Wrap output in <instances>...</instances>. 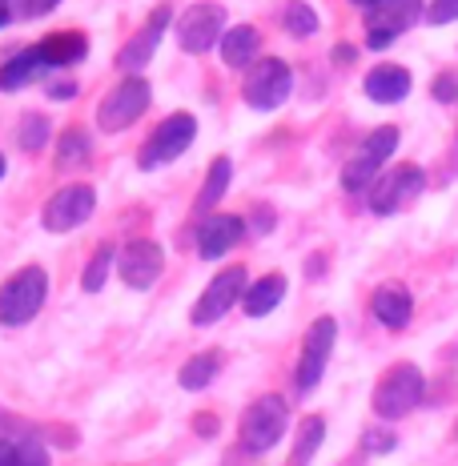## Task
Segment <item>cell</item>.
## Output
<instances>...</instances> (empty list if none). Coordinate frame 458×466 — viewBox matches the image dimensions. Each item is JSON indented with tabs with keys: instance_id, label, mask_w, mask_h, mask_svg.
I'll list each match as a JSON object with an SVG mask.
<instances>
[{
	"instance_id": "10",
	"label": "cell",
	"mask_w": 458,
	"mask_h": 466,
	"mask_svg": "<svg viewBox=\"0 0 458 466\" xmlns=\"http://www.w3.org/2000/svg\"><path fill=\"white\" fill-rule=\"evenodd\" d=\"M334 342H338L334 318H318V322L306 329V342H301V358L294 370L298 394H310L321 382V374H326V366H330V354H334Z\"/></svg>"
},
{
	"instance_id": "1",
	"label": "cell",
	"mask_w": 458,
	"mask_h": 466,
	"mask_svg": "<svg viewBox=\"0 0 458 466\" xmlns=\"http://www.w3.org/2000/svg\"><path fill=\"white\" fill-rule=\"evenodd\" d=\"M290 431V406L281 394H261L241 410V422H238V439H241V451L249 454H266L286 439Z\"/></svg>"
},
{
	"instance_id": "3",
	"label": "cell",
	"mask_w": 458,
	"mask_h": 466,
	"mask_svg": "<svg viewBox=\"0 0 458 466\" xmlns=\"http://www.w3.org/2000/svg\"><path fill=\"white\" fill-rule=\"evenodd\" d=\"M422 394H426L422 370H418L414 362H398V366H390V370L378 378L370 406H374L378 419H390V422H394V419H406V414H411L414 406L422 402Z\"/></svg>"
},
{
	"instance_id": "8",
	"label": "cell",
	"mask_w": 458,
	"mask_h": 466,
	"mask_svg": "<svg viewBox=\"0 0 458 466\" xmlns=\"http://www.w3.org/2000/svg\"><path fill=\"white\" fill-rule=\"evenodd\" d=\"M422 189H426V173L418 169L414 161H402V165H394V169L378 173V181L370 186V209H374L378 218H390V213L411 206Z\"/></svg>"
},
{
	"instance_id": "28",
	"label": "cell",
	"mask_w": 458,
	"mask_h": 466,
	"mask_svg": "<svg viewBox=\"0 0 458 466\" xmlns=\"http://www.w3.org/2000/svg\"><path fill=\"white\" fill-rule=\"evenodd\" d=\"M48 137H53V121L45 113H25L21 125H16V141H21L25 153H41Z\"/></svg>"
},
{
	"instance_id": "5",
	"label": "cell",
	"mask_w": 458,
	"mask_h": 466,
	"mask_svg": "<svg viewBox=\"0 0 458 466\" xmlns=\"http://www.w3.org/2000/svg\"><path fill=\"white\" fill-rule=\"evenodd\" d=\"M149 101H153V89H149L145 76H121V81L105 93V101L97 105V129L101 133H125L129 125H137L145 116Z\"/></svg>"
},
{
	"instance_id": "21",
	"label": "cell",
	"mask_w": 458,
	"mask_h": 466,
	"mask_svg": "<svg viewBox=\"0 0 458 466\" xmlns=\"http://www.w3.org/2000/svg\"><path fill=\"white\" fill-rule=\"evenodd\" d=\"M36 48H41V56H45L48 69H73V65L85 61V53H89V41H85V33L69 28V33H48Z\"/></svg>"
},
{
	"instance_id": "9",
	"label": "cell",
	"mask_w": 458,
	"mask_h": 466,
	"mask_svg": "<svg viewBox=\"0 0 458 466\" xmlns=\"http://www.w3.org/2000/svg\"><path fill=\"white\" fill-rule=\"evenodd\" d=\"M246 289H249V274H246V266H226L218 278L206 286V294L198 298V306H193V326H213V322H221V318L229 314L233 306L246 298Z\"/></svg>"
},
{
	"instance_id": "17",
	"label": "cell",
	"mask_w": 458,
	"mask_h": 466,
	"mask_svg": "<svg viewBox=\"0 0 458 466\" xmlns=\"http://www.w3.org/2000/svg\"><path fill=\"white\" fill-rule=\"evenodd\" d=\"M411 89H414L411 69H402V65H374L362 81V93L374 105H398L411 96Z\"/></svg>"
},
{
	"instance_id": "22",
	"label": "cell",
	"mask_w": 458,
	"mask_h": 466,
	"mask_svg": "<svg viewBox=\"0 0 458 466\" xmlns=\"http://www.w3.org/2000/svg\"><path fill=\"white\" fill-rule=\"evenodd\" d=\"M286 278L281 274H266V278H258V281H249V289H246V298H241V309H246L249 318H266V314H274V309L281 306V298H286Z\"/></svg>"
},
{
	"instance_id": "4",
	"label": "cell",
	"mask_w": 458,
	"mask_h": 466,
	"mask_svg": "<svg viewBox=\"0 0 458 466\" xmlns=\"http://www.w3.org/2000/svg\"><path fill=\"white\" fill-rule=\"evenodd\" d=\"M294 93V69L281 56H261L249 65L246 81H241V101L258 113H274Z\"/></svg>"
},
{
	"instance_id": "18",
	"label": "cell",
	"mask_w": 458,
	"mask_h": 466,
	"mask_svg": "<svg viewBox=\"0 0 458 466\" xmlns=\"http://www.w3.org/2000/svg\"><path fill=\"white\" fill-rule=\"evenodd\" d=\"M45 73H53L45 65L41 48H21L16 56H8L5 65H0V93H16V89H28V85H36Z\"/></svg>"
},
{
	"instance_id": "12",
	"label": "cell",
	"mask_w": 458,
	"mask_h": 466,
	"mask_svg": "<svg viewBox=\"0 0 458 466\" xmlns=\"http://www.w3.org/2000/svg\"><path fill=\"white\" fill-rule=\"evenodd\" d=\"M221 33H226V8L209 5V0L206 5L185 8L181 21H178V45L185 48V53H193V56L209 53V48L221 41Z\"/></svg>"
},
{
	"instance_id": "36",
	"label": "cell",
	"mask_w": 458,
	"mask_h": 466,
	"mask_svg": "<svg viewBox=\"0 0 458 466\" xmlns=\"http://www.w3.org/2000/svg\"><path fill=\"white\" fill-rule=\"evenodd\" d=\"M48 96L53 101H69V96H76V81H53L48 85Z\"/></svg>"
},
{
	"instance_id": "6",
	"label": "cell",
	"mask_w": 458,
	"mask_h": 466,
	"mask_svg": "<svg viewBox=\"0 0 458 466\" xmlns=\"http://www.w3.org/2000/svg\"><path fill=\"white\" fill-rule=\"evenodd\" d=\"M193 141H198V116L193 113H169L137 149V165L145 173H153V169H161V165L178 161Z\"/></svg>"
},
{
	"instance_id": "40",
	"label": "cell",
	"mask_w": 458,
	"mask_h": 466,
	"mask_svg": "<svg viewBox=\"0 0 458 466\" xmlns=\"http://www.w3.org/2000/svg\"><path fill=\"white\" fill-rule=\"evenodd\" d=\"M350 5H358V8H374V5H382V0H350Z\"/></svg>"
},
{
	"instance_id": "13",
	"label": "cell",
	"mask_w": 458,
	"mask_h": 466,
	"mask_svg": "<svg viewBox=\"0 0 458 466\" xmlns=\"http://www.w3.org/2000/svg\"><path fill=\"white\" fill-rule=\"evenodd\" d=\"M161 269H165V254L158 241H149V238L129 241V246L117 254V274H121V281L129 289H149L153 281L161 278Z\"/></svg>"
},
{
	"instance_id": "19",
	"label": "cell",
	"mask_w": 458,
	"mask_h": 466,
	"mask_svg": "<svg viewBox=\"0 0 458 466\" xmlns=\"http://www.w3.org/2000/svg\"><path fill=\"white\" fill-rule=\"evenodd\" d=\"M0 466H53V459L36 431H13L0 434Z\"/></svg>"
},
{
	"instance_id": "33",
	"label": "cell",
	"mask_w": 458,
	"mask_h": 466,
	"mask_svg": "<svg viewBox=\"0 0 458 466\" xmlns=\"http://www.w3.org/2000/svg\"><path fill=\"white\" fill-rule=\"evenodd\" d=\"M398 446V439L390 431H366L362 434V451L366 454H386V451H394Z\"/></svg>"
},
{
	"instance_id": "34",
	"label": "cell",
	"mask_w": 458,
	"mask_h": 466,
	"mask_svg": "<svg viewBox=\"0 0 458 466\" xmlns=\"http://www.w3.org/2000/svg\"><path fill=\"white\" fill-rule=\"evenodd\" d=\"M426 21H431V25H451V21H458V0H434V5L426 8Z\"/></svg>"
},
{
	"instance_id": "41",
	"label": "cell",
	"mask_w": 458,
	"mask_h": 466,
	"mask_svg": "<svg viewBox=\"0 0 458 466\" xmlns=\"http://www.w3.org/2000/svg\"><path fill=\"white\" fill-rule=\"evenodd\" d=\"M5 169H8V161H5V153H0V177H5Z\"/></svg>"
},
{
	"instance_id": "32",
	"label": "cell",
	"mask_w": 458,
	"mask_h": 466,
	"mask_svg": "<svg viewBox=\"0 0 458 466\" xmlns=\"http://www.w3.org/2000/svg\"><path fill=\"white\" fill-rule=\"evenodd\" d=\"M431 96H434L438 105H454V101H458V73H454V69L438 73L434 85H431Z\"/></svg>"
},
{
	"instance_id": "29",
	"label": "cell",
	"mask_w": 458,
	"mask_h": 466,
	"mask_svg": "<svg viewBox=\"0 0 458 466\" xmlns=\"http://www.w3.org/2000/svg\"><path fill=\"white\" fill-rule=\"evenodd\" d=\"M109 266H117V246H113V241H101V246H97V254L89 258V266H85V274H81V289H85V294H97V289L105 286Z\"/></svg>"
},
{
	"instance_id": "15",
	"label": "cell",
	"mask_w": 458,
	"mask_h": 466,
	"mask_svg": "<svg viewBox=\"0 0 458 466\" xmlns=\"http://www.w3.org/2000/svg\"><path fill=\"white\" fill-rule=\"evenodd\" d=\"M241 238H246V218H238V213H213V218H206V226L198 229V254L206 261H221Z\"/></svg>"
},
{
	"instance_id": "25",
	"label": "cell",
	"mask_w": 458,
	"mask_h": 466,
	"mask_svg": "<svg viewBox=\"0 0 458 466\" xmlns=\"http://www.w3.org/2000/svg\"><path fill=\"white\" fill-rule=\"evenodd\" d=\"M93 157V137L85 129H65L56 141V169H76Z\"/></svg>"
},
{
	"instance_id": "2",
	"label": "cell",
	"mask_w": 458,
	"mask_h": 466,
	"mask_svg": "<svg viewBox=\"0 0 458 466\" xmlns=\"http://www.w3.org/2000/svg\"><path fill=\"white\" fill-rule=\"evenodd\" d=\"M48 298V274L41 266H25L16 269L13 278L0 281V326L5 329H16V326H28L36 314H41Z\"/></svg>"
},
{
	"instance_id": "38",
	"label": "cell",
	"mask_w": 458,
	"mask_h": 466,
	"mask_svg": "<svg viewBox=\"0 0 458 466\" xmlns=\"http://www.w3.org/2000/svg\"><path fill=\"white\" fill-rule=\"evenodd\" d=\"M330 56H334V65H354L358 48H350V45H338V48H334V53H330Z\"/></svg>"
},
{
	"instance_id": "20",
	"label": "cell",
	"mask_w": 458,
	"mask_h": 466,
	"mask_svg": "<svg viewBox=\"0 0 458 466\" xmlns=\"http://www.w3.org/2000/svg\"><path fill=\"white\" fill-rule=\"evenodd\" d=\"M218 48H221V61H226L229 69H249L261 53V33L253 25H233L221 33Z\"/></svg>"
},
{
	"instance_id": "37",
	"label": "cell",
	"mask_w": 458,
	"mask_h": 466,
	"mask_svg": "<svg viewBox=\"0 0 458 466\" xmlns=\"http://www.w3.org/2000/svg\"><path fill=\"white\" fill-rule=\"evenodd\" d=\"M193 426H198L201 439H209V434L218 431V419H213V414H193Z\"/></svg>"
},
{
	"instance_id": "7",
	"label": "cell",
	"mask_w": 458,
	"mask_h": 466,
	"mask_svg": "<svg viewBox=\"0 0 458 466\" xmlns=\"http://www.w3.org/2000/svg\"><path fill=\"white\" fill-rule=\"evenodd\" d=\"M426 16V5L422 0H382V5L366 8V48H390L402 33Z\"/></svg>"
},
{
	"instance_id": "31",
	"label": "cell",
	"mask_w": 458,
	"mask_h": 466,
	"mask_svg": "<svg viewBox=\"0 0 458 466\" xmlns=\"http://www.w3.org/2000/svg\"><path fill=\"white\" fill-rule=\"evenodd\" d=\"M56 5H61V0H8L13 21H41V16H48Z\"/></svg>"
},
{
	"instance_id": "24",
	"label": "cell",
	"mask_w": 458,
	"mask_h": 466,
	"mask_svg": "<svg viewBox=\"0 0 458 466\" xmlns=\"http://www.w3.org/2000/svg\"><path fill=\"white\" fill-rule=\"evenodd\" d=\"M229 177H233V161L229 157H213L209 173H206V186H201V193H198V213L218 209V201L226 198V189H229Z\"/></svg>"
},
{
	"instance_id": "11",
	"label": "cell",
	"mask_w": 458,
	"mask_h": 466,
	"mask_svg": "<svg viewBox=\"0 0 458 466\" xmlns=\"http://www.w3.org/2000/svg\"><path fill=\"white\" fill-rule=\"evenodd\" d=\"M93 209H97V189L85 186V181H73V186H61L45 201L41 221L48 233H73L76 226H85L93 218Z\"/></svg>"
},
{
	"instance_id": "39",
	"label": "cell",
	"mask_w": 458,
	"mask_h": 466,
	"mask_svg": "<svg viewBox=\"0 0 458 466\" xmlns=\"http://www.w3.org/2000/svg\"><path fill=\"white\" fill-rule=\"evenodd\" d=\"M13 21V8H8V0H0V28Z\"/></svg>"
},
{
	"instance_id": "26",
	"label": "cell",
	"mask_w": 458,
	"mask_h": 466,
	"mask_svg": "<svg viewBox=\"0 0 458 466\" xmlns=\"http://www.w3.org/2000/svg\"><path fill=\"white\" fill-rule=\"evenodd\" d=\"M318 13L306 5V0H286L281 5V28H286L290 36H298V41H306V36L318 33Z\"/></svg>"
},
{
	"instance_id": "35",
	"label": "cell",
	"mask_w": 458,
	"mask_h": 466,
	"mask_svg": "<svg viewBox=\"0 0 458 466\" xmlns=\"http://www.w3.org/2000/svg\"><path fill=\"white\" fill-rule=\"evenodd\" d=\"M249 226H253V233H270V229H274V209L258 206V213L249 218Z\"/></svg>"
},
{
	"instance_id": "16",
	"label": "cell",
	"mask_w": 458,
	"mask_h": 466,
	"mask_svg": "<svg viewBox=\"0 0 458 466\" xmlns=\"http://www.w3.org/2000/svg\"><path fill=\"white\" fill-rule=\"evenodd\" d=\"M370 314H374L386 329H406L414 318V294L402 286V281H382V286L370 294Z\"/></svg>"
},
{
	"instance_id": "14",
	"label": "cell",
	"mask_w": 458,
	"mask_h": 466,
	"mask_svg": "<svg viewBox=\"0 0 458 466\" xmlns=\"http://www.w3.org/2000/svg\"><path fill=\"white\" fill-rule=\"evenodd\" d=\"M169 21H173L169 8H158V13L145 21V28H137V36H133V41H125V48L117 53V69L129 73V76H137L145 65L153 61V53H158V41H161L165 28H169Z\"/></svg>"
},
{
	"instance_id": "23",
	"label": "cell",
	"mask_w": 458,
	"mask_h": 466,
	"mask_svg": "<svg viewBox=\"0 0 458 466\" xmlns=\"http://www.w3.org/2000/svg\"><path fill=\"white\" fill-rule=\"evenodd\" d=\"M221 350H206V354H193L189 362L181 366V374H178V382H181V390H206V386L218 378L221 370Z\"/></svg>"
},
{
	"instance_id": "27",
	"label": "cell",
	"mask_w": 458,
	"mask_h": 466,
	"mask_svg": "<svg viewBox=\"0 0 458 466\" xmlns=\"http://www.w3.org/2000/svg\"><path fill=\"white\" fill-rule=\"evenodd\" d=\"M321 439H326V419L310 414V419L301 422V431H298V442H294V454H290V466H310V459L318 454Z\"/></svg>"
},
{
	"instance_id": "30",
	"label": "cell",
	"mask_w": 458,
	"mask_h": 466,
	"mask_svg": "<svg viewBox=\"0 0 458 466\" xmlns=\"http://www.w3.org/2000/svg\"><path fill=\"white\" fill-rule=\"evenodd\" d=\"M398 137H402V133H398L394 125H382V129H374L362 141V149H358V153L370 157V161H378V165H386L390 157H394V149H398Z\"/></svg>"
}]
</instances>
